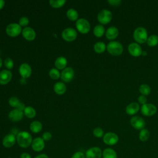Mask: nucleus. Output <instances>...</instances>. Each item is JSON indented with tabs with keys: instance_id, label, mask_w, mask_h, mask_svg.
Returning <instances> with one entry per match:
<instances>
[{
	"instance_id": "f257e3e1",
	"label": "nucleus",
	"mask_w": 158,
	"mask_h": 158,
	"mask_svg": "<svg viewBox=\"0 0 158 158\" xmlns=\"http://www.w3.org/2000/svg\"><path fill=\"white\" fill-rule=\"evenodd\" d=\"M16 139L18 144L23 148L29 147L32 143V137L31 135L27 131L19 132L17 135Z\"/></svg>"
},
{
	"instance_id": "f03ea898",
	"label": "nucleus",
	"mask_w": 158,
	"mask_h": 158,
	"mask_svg": "<svg viewBox=\"0 0 158 158\" xmlns=\"http://www.w3.org/2000/svg\"><path fill=\"white\" fill-rule=\"evenodd\" d=\"M133 38L138 43H144L148 40V32L145 28L143 27H137L133 32Z\"/></svg>"
},
{
	"instance_id": "7ed1b4c3",
	"label": "nucleus",
	"mask_w": 158,
	"mask_h": 158,
	"mask_svg": "<svg viewBox=\"0 0 158 158\" xmlns=\"http://www.w3.org/2000/svg\"><path fill=\"white\" fill-rule=\"evenodd\" d=\"M107 50L111 55L119 56L123 52V48L120 43L112 41L107 44Z\"/></svg>"
},
{
	"instance_id": "20e7f679",
	"label": "nucleus",
	"mask_w": 158,
	"mask_h": 158,
	"mask_svg": "<svg viewBox=\"0 0 158 158\" xmlns=\"http://www.w3.org/2000/svg\"><path fill=\"white\" fill-rule=\"evenodd\" d=\"M112 19V12L107 9L101 10L98 14V20L102 24H107Z\"/></svg>"
},
{
	"instance_id": "39448f33",
	"label": "nucleus",
	"mask_w": 158,
	"mask_h": 158,
	"mask_svg": "<svg viewBox=\"0 0 158 158\" xmlns=\"http://www.w3.org/2000/svg\"><path fill=\"white\" fill-rule=\"evenodd\" d=\"M6 31L9 36L15 37L18 36L21 33L22 28L19 24L12 23L7 26Z\"/></svg>"
},
{
	"instance_id": "423d86ee",
	"label": "nucleus",
	"mask_w": 158,
	"mask_h": 158,
	"mask_svg": "<svg viewBox=\"0 0 158 158\" xmlns=\"http://www.w3.org/2000/svg\"><path fill=\"white\" fill-rule=\"evenodd\" d=\"M76 27L77 30L81 33H87L90 30V25L89 22L85 19H80L77 20Z\"/></svg>"
},
{
	"instance_id": "0eeeda50",
	"label": "nucleus",
	"mask_w": 158,
	"mask_h": 158,
	"mask_svg": "<svg viewBox=\"0 0 158 158\" xmlns=\"http://www.w3.org/2000/svg\"><path fill=\"white\" fill-rule=\"evenodd\" d=\"M77 33L76 30L72 28H67L62 32V37L67 41H72L76 39Z\"/></svg>"
},
{
	"instance_id": "6e6552de",
	"label": "nucleus",
	"mask_w": 158,
	"mask_h": 158,
	"mask_svg": "<svg viewBox=\"0 0 158 158\" xmlns=\"http://www.w3.org/2000/svg\"><path fill=\"white\" fill-rule=\"evenodd\" d=\"M141 111L143 115L145 116H152L157 112V108L156 106L152 104L148 103L142 105L141 107Z\"/></svg>"
},
{
	"instance_id": "1a4fd4ad",
	"label": "nucleus",
	"mask_w": 158,
	"mask_h": 158,
	"mask_svg": "<svg viewBox=\"0 0 158 158\" xmlns=\"http://www.w3.org/2000/svg\"><path fill=\"white\" fill-rule=\"evenodd\" d=\"M103 141L107 145H114L118 141V136L113 132H107L103 136Z\"/></svg>"
},
{
	"instance_id": "9d476101",
	"label": "nucleus",
	"mask_w": 158,
	"mask_h": 158,
	"mask_svg": "<svg viewBox=\"0 0 158 158\" xmlns=\"http://www.w3.org/2000/svg\"><path fill=\"white\" fill-rule=\"evenodd\" d=\"M130 123L131 126L136 130H142L145 127L144 120L139 116H134L131 117L130 120Z\"/></svg>"
},
{
	"instance_id": "9b49d317",
	"label": "nucleus",
	"mask_w": 158,
	"mask_h": 158,
	"mask_svg": "<svg viewBox=\"0 0 158 158\" xmlns=\"http://www.w3.org/2000/svg\"><path fill=\"white\" fill-rule=\"evenodd\" d=\"M102 152L98 147H93L88 149L85 153V158H101Z\"/></svg>"
},
{
	"instance_id": "f8f14e48",
	"label": "nucleus",
	"mask_w": 158,
	"mask_h": 158,
	"mask_svg": "<svg viewBox=\"0 0 158 158\" xmlns=\"http://www.w3.org/2000/svg\"><path fill=\"white\" fill-rule=\"evenodd\" d=\"M74 77V71L71 67H67L64 69L60 74V78L64 82L71 81Z\"/></svg>"
},
{
	"instance_id": "ddd939ff",
	"label": "nucleus",
	"mask_w": 158,
	"mask_h": 158,
	"mask_svg": "<svg viewBox=\"0 0 158 158\" xmlns=\"http://www.w3.org/2000/svg\"><path fill=\"white\" fill-rule=\"evenodd\" d=\"M128 51L130 54L134 57H138L142 54L141 46L136 43H131L128 45Z\"/></svg>"
},
{
	"instance_id": "4468645a",
	"label": "nucleus",
	"mask_w": 158,
	"mask_h": 158,
	"mask_svg": "<svg viewBox=\"0 0 158 158\" xmlns=\"http://www.w3.org/2000/svg\"><path fill=\"white\" fill-rule=\"evenodd\" d=\"M31 148L36 152L42 151L44 148V142L43 138L40 137L35 138L32 141Z\"/></svg>"
},
{
	"instance_id": "2eb2a0df",
	"label": "nucleus",
	"mask_w": 158,
	"mask_h": 158,
	"mask_svg": "<svg viewBox=\"0 0 158 158\" xmlns=\"http://www.w3.org/2000/svg\"><path fill=\"white\" fill-rule=\"evenodd\" d=\"M9 118L11 121L13 122H18L20 121L23 118V113L22 111L19 110L17 109L12 110L9 113Z\"/></svg>"
},
{
	"instance_id": "dca6fc26",
	"label": "nucleus",
	"mask_w": 158,
	"mask_h": 158,
	"mask_svg": "<svg viewBox=\"0 0 158 158\" xmlns=\"http://www.w3.org/2000/svg\"><path fill=\"white\" fill-rule=\"evenodd\" d=\"M19 73L23 78H28L31 74V68L27 63H23L19 67Z\"/></svg>"
},
{
	"instance_id": "f3484780",
	"label": "nucleus",
	"mask_w": 158,
	"mask_h": 158,
	"mask_svg": "<svg viewBox=\"0 0 158 158\" xmlns=\"http://www.w3.org/2000/svg\"><path fill=\"white\" fill-rule=\"evenodd\" d=\"M15 141L16 138L14 134H8L3 138L2 145L6 148H10L14 145Z\"/></svg>"
},
{
	"instance_id": "a211bd4d",
	"label": "nucleus",
	"mask_w": 158,
	"mask_h": 158,
	"mask_svg": "<svg viewBox=\"0 0 158 158\" xmlns=\"http://www.w3.org/2000/svg\"><path fill=\"white\" fill-rule=\"evenodd\" d=\"M12 77L10 71L7 70H3L0 72V84L6 85L10 81Z\"/></svg>"
},
{
	"instance_id": "6ab92c4d",
	"label": "nucleus",
	"mask_w": 158,
	"mask_h": 158,
	"mask_svg": "<svg viewBox=\"0 0 158 158\" xmlns=\"http://www.w3.org/2000/svg\"><path fill=\"white\" fill-rule=\"evenodd\" d=\"M22 35L27 40L32 41L35 38L36 33L32 28L27 27L23 29Z\"/></svg>"
},
{
	"instance_id": "aec40b11",
	"label": "nucleus",
	"mask_w": 158,
	"mask_h": 158,
	"mask_svg": "<svg viewBox=\"0 0 158 158\" xmlns=\"http://www.w3.org/2000/svg\"><path fill=\"white\" fill-rule=\"evenodd\" d=\"M118 30L115 27H110L106 32V36L108 40H114L118 35Z\"/></svg>"
},
{
	"instance_id": "412c9836",
	"label": "nucleus",
	"mask_w": 158,
	"mask_h": 158,
	"mask_svg": "<svg viewBox=\"0 0 158 158\" xmlns=\"http://www.w3.org/2000/svg\"><path fill=\"white\" fill-rule=\"evenodd\" d=\"M139 109V106L137 102H131L125 109L126 113L128 115H134L136 114Z\"/></svg>"
},
{
	"instance_id": "4be33fe9",
	"label": "nucleus",
	"mask_w": 158,
	"mask_h": 158,
	"mask_svg": "<svg viewBox=\"0 0 158 158\" xmlns=\"http://www.w3.org/2000/svg\"><path fill=\"white\" fill-rule=\"evenodd\" d=\"M54 89L57 94H63L66 91V86L62 82H57L54 86Z\"/></svg>"
},
{
	"instance_id": "5701e85b",
	"label": "nucleus",
	"mask_w": 158,
	"mask_h": 158,
	"mask_svg": "<svg viewBox=\"0 0 158 158\" xmlns=\"http://www.w3.org/2000/svg\"><path fill=\"white\" fill-rule=\"evenodd\" d=\"M67 64V60L65 57L63 56L59 57L55 61V66L57 69H64Z\"/></svg>"
},
{
	"instance_id": "b1692460",
	"label": "nucleus",
	"mask_w": 158,
	"mask_h": 158,
	"mask_svg": "<svg viewBox=\"0 0 158 158\" xmlns=\"http://www.w3.org/2000/svg\"><path fill=\"white\" fill-rule=\"evenodd\" d=\"M103 158H117L116 152L112 148H106L102 152Z\"/></svg>"
},
{
	"instance_id": "393cba45",
	"label": "nucleus",
	"mask_w": 158,
	"mask_h": 158,
	"mask_svg": "<svg viewBox=\"0 0 158 158\" xmlns=\"http://www.w3.org/2000/svg\"><path fill=\"white\" fill-rule=\"evenodd\" d=\"M42 123L39 121H33L30 126V130L35 133H39L42 130Z\"/></svg>"
},
{
	"instance_id": "a878e982",
	"label": "nucleus",
	"mask_w": 158,
	"mask_h": 158,
	"mask_svg": "<svg viewBox=\"0 0 158 158\" xmlns=\"http://www.w3.org/2000/svg\"><path fill=\"white\" fill-rule=\"evenodd\" d=\"M147 44L149 46H155L158 44V36L156 35H152L148 38Z\"/></svg>"
},
{
	"instance_id": "bb28decb",
	"label": "nucleus",
	"mask_w": 158,
	"mask_h": 158,
	"mask_svg": "<svg viewBox=\"0 0 158 158\" xmlns=\"http://www.w3.org/2000/svg\"><path fill=\"white\" fill-rule=\"evenodd\" d=\"M106 44H104V43L101 42V41L97 42L94 45V50L95 51V52H96L98 53L103 52L106 50Z\"/></svg>"
},
{
	"instance_id": "cd10ccee",
	"label": "nucleus",
	"mask_w": 158,
	"mask_h": 158,
	"mask_svg": "<svg viewBox=\"0 0 158 158\" xmlns=\"http://www.w3.org/2000/svg\"><path fill=\"white\" fill-rule=\"evenodd\" d=\"M93 33L96 37H101L104 33V27L102 25H97L93 30Z\"/></svg>"
},
{
	"instance_id": "c85d7f7f",
	"label": "nucleus",
	"mask_w": 158,
	"mask_h": 158,
	"mask_svg": "<svg viewBox=\"0 0 158 158\" xmlns=\"http://www.w3.org/2000/svg\"><path fill=\"white\" fill-rule=\"evenodd\" d=\"M149 131L146 128L141 130L139 133V139L141 141H146L149 138Z\"/></svg>"
},
{
	"instance_id": "c756f323",
	"label": "nucleus",
	"mask_w": 158,
	"mask_h": 158,
	"mask_svg": "<svg viewBox=\"0 0 158 158\" xmlns=\"http://www.w3.org/2000/svg\"><path fill=\"white\" fill-rule=\"evenodd\" d=\"M24 114L28 118H33L36 115V111L32 107L28 106L24 109Z\"/></svg>"
},
{
	"instance_id": "7c9ffc66",
	"label": "nucleus",
	"mask_w": 158,
	"mask_h": 158,
	"mask_svg": "<svg viewBox=\"0 0 158 158\" xmlns=\"http://www.w3.org/2000/svg\"><path fill=\"white\" fill-rule=\"evenodd\" d=\"M67 16L70 20H75L77 19L78 17V14L76 10L73 9H70L67 12Z\"/></svg>"
},
{
	"instance_id": "2f4dec72",
	"label": "nucleus",
	"mask_w": 158,
	"mask_h": 158,
	"mask_svg": "<svg viewBox=\"0 0 158 158\" xmlns=\"http://www.w3.org/2000/svg\"><path fill=\"white\" fill-rule=\"evenodd\" d=\"M139 91L142 95L147 96L151 93V88L146 84H143L139 86Z\"/></svg>"
},
{
	"instance_id": "473e14b6",
	"label": "nucleus",
	"mask_w": 158,
	"mask_h": 158,
	"mask_svg": "<svg viewBox=\"0 0 158 158\" xmlns=\"http://www.w3.org/2000/svg\"><path fill=\"white\" fill-rule=\"evenodd\" d=\"M65 2V0H50L49 1V4L50 5L55 8H58L62 7Z\"/></svg>"
},
{
	"instance_id": "72a5a7b5",
	"label": "nucleus",
	"mask_w": 158,
	"mask_h": 158,
	"mask_svg": "<svg viewBox=\"0 0 158 158\" xmlns=\"http://www.w3.org/2000/svg\"><path fill=\"white\" fill-rule=\"evenodd\" d=\"M49 75L50 76V77L54 80H57L60 77V73L59 72V70L56 69H51L49 70Z\"/></svg>"
},
{
	"instance_id": "f704fd0d",
	"label": "nucleus",
	"mask_w": 158,
	"mask_h": 158,
	"mask_svg": "<svg viewBox=\"0 0 158 158\" xmlns=\"http://www.w3.org/2000/svg\"><path fill=\"white\" fill-rule=\"evenodd\" d=\"M9 104L14 107H17L18 105L20 103V100L17 97H11L9 99Z\"/></svg>"
},
{
	"instance_id": "c9c22d12",
	"label": "nucleus",
	"mask_w": 158,
	"mask_h": 158,
	"mask_svg": "<svg viewBox=\"0 0 158 158\" xmlns=\"http://www.w3.org/2000/svg\"><path fill=\"white\" fill-rule=\"evenodd\" d=\"M93 135L97 138H101L104 135V131L100 127H96L93 130Z\"/></svg>"
},
{
	"instance_id": "e433bc0d",
	"label": "nucleus",
	"mask_w": 158,
	"mask_h": 158,
	"mask_svg": "<svg viewBox=\"0 0 158 158\" xmlns=\"http://www.w3.org/2000/svg\"><path fill=\"white\" fill-rule=\"evenodd\" d=\"M4 65L8 69H11L14 67V62L10 58H6L4 60Z\"/></svg>"
},
{
	"instance_id": "4c0bfd02",
	"label": "nucleus",
	"mask_w": 158,
	"mask_h": 158,
	"mask_svg": "<svg viewBox=\"0 0 158 158\" xmlns=\"http://www.w3.org/2000/svg\"><path fill=\"white\" fill-rule=\"evenodd\" d=\"M29 23V20L26 17H22L19 20V25L22 27H25Z\"/></svg>"
},
{
	"instance_id": "58836bf2",
	"label": "nucleus",
	"mask_w": 158,
	"mask_h": 158,
	"mask_svg": "<svg viewBox=\"0 0 158 158\" xmlns=\"http://www.w3.org/2000/svg\"><path fill=\"white\" fill-rule=\"evenodd\" d=\"M51 138H52V135L49 131L44 132L42 136V138L44 141H49L51 139Z\"/></svg>"
},
{
	"instance_id": "ea45409f",
	"label": "nucleus",
	"mask_w": 158,
	"mask_h": 158,
	"mask_svg": "<svg viewBox=\"0 0 158 158\" xmlns=\"http://www.w3.org/2000/svg\"><path fill=\"white\" fill-rule=\"evenodd\" d=\"M71 158H85V154L81 151H78L74 153Z\"/></svg>"
},
{
	"instance_id": "a19ab883",
	"label": "nucleus",
	"mask_w": 158,
	"mask_h": 158,
	"mask_svg": "<svg viewBox=\"0 0 158 158\" xmlns=\"http://www.w3.org/2000/svg\"><path fill=\"white\" fill-rule=\"evenodd\" d=\"M138 102H139L140 104H141L142 105H143V104H146V101H147V98H146V97L145 96H144V95H141L140 96L138 97Z\"/></svg>"
},
{
	"instance_id": "79ce46f5",
	"label": "nucleus",
	"mask_w": 158,
	"mask_h": 158,
	"mask_svg": "<svg viewBox=\"0 0 158 158\" xmlns=\"http://www.w3.org/2000/svg\"><path fill=\"white\" fill-rule=\"evenodd\" d=\"M107 2L112 6H118L120 4L121 1L120 0H108Z\"/></svg>"
},
{
	"instance_id": "37998d69",
	"label": "nucleus",
	"mask_w": 158,
	"mask_h": 158,
	"mask_svg": "<svg viewBox=\"0 0 158 158\" xmlns=\"http://www.w3.org/2000/svg\"><path fill=\"white\" fill-rule=\"evenodd\" d=\"M25 108V107L24 104H23V103H22V102H20V103L18 105V106L17 107V109H19V110H21V111L24 110Z\"/></svg>"
},
{
	"instance_id": "c03bdc74",
	"label": "nucleus",
	"mask_w": 158,
	"mask_h": 158,
	"mask_svg": "<svg viewBox=\"0 0 158 158\" xmlns=\"http://www.w3.org/2000/svg\"><path fill=\"white\" fill-rule=\"evenodd\" d=\"M20 158H31L30 155L27 152H23L21 154L20 156Z\"/></svg>"
},
{
	"instance_id": "a18cd8bd",
	"label": "nucleus",
	"mask_w": 158,
	"mask_h": 158,
	"mask_svg": "<svg viewBox=\"0 0 158 158\" xmlns=\"http://www.w3.org/2000/svg\"><path fill=\"white\" fill-rule=\"evenodd\" d=\"M35 158H49V157L45 154H39L38 156H37L36 157H35Z\"/></svg>"
},
{
	"instance_id": "49530a36",
	"label": "nucleus",
	"mask_w": 158,
	"mask_h": 158,
	"mask_svg": "<svg viewBox=\"0 0 158 158\" xmlns=\"http://www.w3.org/2000/svg\"><path fill=\"white\" fill-rule=\"evenodd\" d=\"M5 4V1L4 0H0V10L4 7Z\"/></svg>"
},
{
	"instance_id": "de8ad7c7",
	"label": "nucleus",
	"mask_w": 158,
	"mask_h": 158,
	"mask_svg": "<svg viewBox=\"0 0 158 158\" xmlns=\"http://www.w3.org/2000/svg\"><path fill=\"white\" fill-rule=\"evenodd\" d=\"M141 55H143V56H146L147 55V52H146V51H142V54H141Z\"/></svg>"
},
{
	"instance_id": "09e8293b",
	"label": "nucleus",
	"mask_w": 158,
	"mask_h": 158,
	"mask_svg": "<svg viewBox=\"0 0 158 158\" xmlns=\"http://www.w3.org/2000/svg\"><path fill=\"white\" fill-rule=\"evenodd\" d=\"M1 66H2V59L0 57V68L1 67Z\"/></svg>"
}]
</instances>
